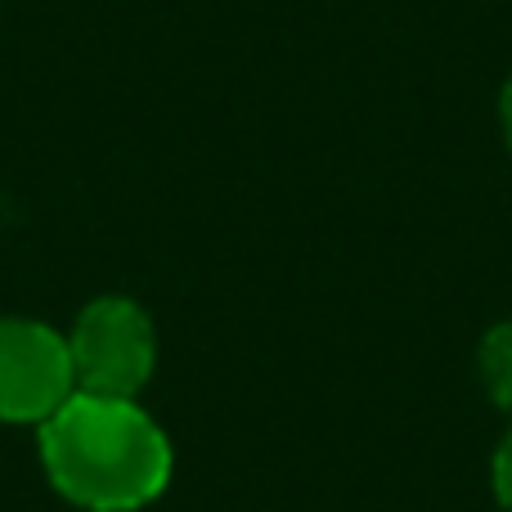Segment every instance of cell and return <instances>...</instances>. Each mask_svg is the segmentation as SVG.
I'll list each match as a JSON object with an SVG mask.
<instances>
[{
  "instance_id": "obj_4",
  "label": "cell",
  "mask_w": 512,
  "mask_h": 512,
  "mask_svg": "<svg viewBox=\"0 0 512 512\" xmlns=\"http://www.w3.org/2000/svg\"><path fill=\"white\" fill-rule=\"evenodd\" d=\"M481 378H486L490 400L512 414V319L481 337Z\"/></svg>"
},
{
  "instance_id": "obj_5",
  "label": "cell",
  "mask_w": 512,
  "mask_h": 512,
  "mask_svg": "<svg viewBox=\"0 0 512 512\" xmlns=\"http://www.w3.org/2000/svg\"><path fill=\"white\" fill-rule=\"evenodd\" d=\"M490 481H495V499L512 512V432L504 436V445L495 450V463H490Z\"/></svg>"
},
{
  "instance_id": "obj_3",
  "label": "cell",
  "mask_w": 512,
  "mask_h": 512,
  "mask_svg": "<svg viewBox=\"0 0 512 512\" xmlns=\"http://www.w3.org/2000/svg\"><path fill=\"white\" fill-rule=\"evenodd\" d=\"M77 391L68 337L50 324L0 315V418L41 427Z\"/></svg>"
},
{
  "instance_id": "obj_1",
  "label": "cell",
  "mask_w": 512,
  "mask_h": 512,
  "mask_svg": "<svg viewBox=\"0 0 512 512\" xmlns=\"http://www.w3.org/2000/svg\"><path fill=\"white\" fill-rule=\"evenodd\" d=\"M41 463L54 490L86 512L149 508L171 481V445L135 400L72 391L41 423Z\"/></svg>"
},
{
  "instance_id": "obj_2",
  "label": "cell",
  "mask_w": 512,
  "mask_h": 512,
  "mask_svg": "<svg viewBox=\"0 0 512 512\" xmlns=\"http://www.w3.org/2000/svg\"><path fill=\"white\" fill-rule=\"evenodd\" d=\"M68 355L77 391L135 400V391L153 378L158 364V333L149 310L131 297H95L72 324Z\"/></svg>"
},
{
  "instance_id": "obj_6",
  "label": "cell",
  "mask_w": 512,
  "mask_h": 512,
  "mask_svg": "<svg viewBox=\"0 0 512 512\" xmlns=\"http://www.w3.org/2000/svg\"><path fill=\"white\" fill-rule=\"evenodd\" d=\"M499 122H504V135H508V149H512V77H508L504 95H499Z\"/></svg>"
}]
</instances>
